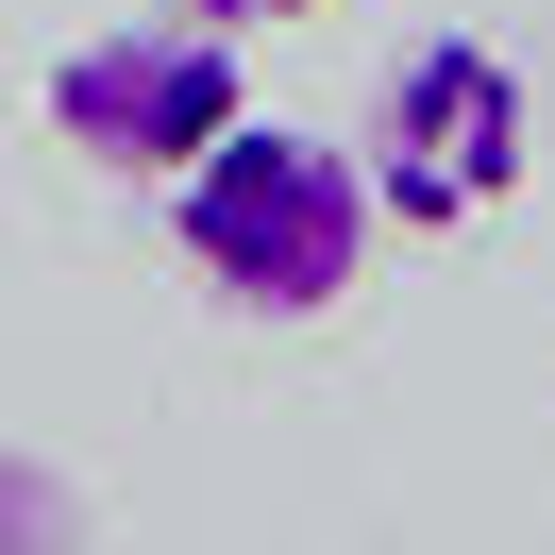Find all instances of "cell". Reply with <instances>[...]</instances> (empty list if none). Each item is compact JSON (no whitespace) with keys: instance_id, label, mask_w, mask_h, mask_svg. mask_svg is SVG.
<instances>
[{"instance_id":"cell-2","label":"cell","mask_w":555,"mask_h":555,"mask_svg":"<svg viewBox=\"0 0 555 555\" xmlns=\"http://www.w3.org/2000/svg\"><path fill=\"white\" fill-rule=\"evenodd\" d=\"M353 152H371V203L404 219V236H472L521 185V152H539V102H521V68L488 35H421V51H387Z\"/></svg>"},{"instance_id":"cell-3","label":"cell","mask_w":555,"mask_h":555,"mask_svg":"<svg viewBox=\"0 0 555 555\" xmlns=\"http://www.w3.org/2000/svg\"><path fill=\"white\" fill-rule=\"evenodd\" d=\"M51 135L85 152V169H118V185H185L219 135H236V35L219 17H102L85 51H51Z\"/></svg>"},{"instance_id":"cell-1","label":"cell","mask_w":555,"mask_h":555,"mask_svg":"<svg viewBox=\"0 0 555 555\" xmlns=\"http://www.w3.org/2000/svg\"><path fill=\"white\" fill-rule=\"evenodd\" d=\"M169 236H185V270L236 320H337L353 286H371L387 203H371V152L304 135V118H236V135L169 185Z\"/></svg>"},{"instance_id":"cell-5","label":"cell","mask_w":555,"mask_h":555,"mask_svg":"<svg viewBox=\"0 0 555 555\" xmlns=\"http://www.w3.org/2000/svg\"><path fill=\"white\" fill-rule=\"evenodd\" d=\"M185 17H219V35H270V17H320V0H185Z\"/></svg>"},{"instance_id":"cell-4","label":"cell","mask_w":555,"mask_h":555,"mask_svg":"<svg viewBox=\"0 0 555 555\" xmlns=\"http://www.w3.org/2000/svg\"><path fill=\"white\" fill-rule=\"evenodd\" d=\"M68 539H85V488L51 472V454L0 438V555H68Z\"/></svg>"}]
</instances>
